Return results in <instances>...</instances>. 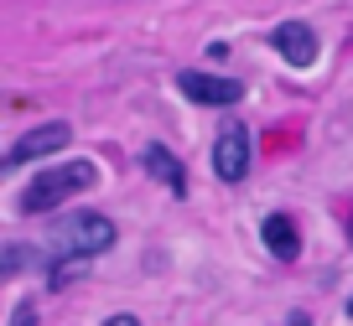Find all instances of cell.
I'll use <instances>...</instances> for the list:
<instances>
[{
    "mask_svg": "<svg viewBox=\"0 0 353 326\" xmlns=\"http://www.w3.org/2000/svg\"><path fill=\"white\" fill-rule=\"evenodd\" d=\"M114 223L104 213H73L57 223V233L47 239V285L52 290H68L78 274L88 270V259H99V254L114 249Z\"/></svg>",
    "mask_w": 353,
    "mask_h": 326,
    "instance_id": "obj_1",
    "label": "cell"
},
{
    "mask_svg": "<svg viewBox=\"0 0 353 326\" xmlns=\"http://www.w3.org/2000/svg\"><path fill=\"white\" fill-rule=\"evenodd\" d=\"M276 52L286 57L291 67H312L317 63V36H312V26L307 21H286V26H276Z\"/></svg>",
    "mask_w": 353,
    "mask_h": 326,
    "instance_id": "obj_6",
    "label": "cell"
},
{
    "mask_svg": "<svg viewBox=\"0 0 353 326\" xmlns=\"http://www.w3.org/2000/svg\"><path fill=\"white\" fill-rule=\"evenodd\" d=\"M348 316H353V301H348Z\"/></svg>",
    "mask_w": 353,
    "mask_h": 326,
    "instance_id": "obj_12",
    "label": "cell"
},
{
    "mask_svg": "<svg viewBox=\"0 0 353 326\" xmlns=\"http://www.w3.org/2000/svg\"><path fill=\"white\" fill-rule=\"evenodd\" d=\"M104 326H141V321H135V316H110Z\"/></svg>",
    "mask_w": 353,
    "mask_h": 326,
    "instance_id": "obj_10",
    "label": "cell"
},
{
    "mask_svg": "<svg viewBox=\"0 0 353 326\" xmlns=\"http://www.w3.org/2000/svg\"><path fill=\"white\" fill-rule=\"evenodd\" d=\"M176 88L192 98V104H208V109H229L244 98V83L239 78H219V73H198V67H188V73H176Z\"/></svg>",
    "mask_w": 353,
    "mask_h": 326,
    "instance_id": "obj_5",
    "label": "cell"
},
{
    "mask_svg": "<svg viewBox=\"0 0 353 326\" xmlns=\"http://www.w3.org/2000/svg\"><path fill=\"white\" fill-rule=\"evenodd\" d=\"M11 326H37V305H32V301H16V311H11Z\"/></svg>",
    "mask_w": 353,
    "mask_h": 326,
    "instance_id": "obj_9",
    "label": "cell"
},
{
    "mask_svg": "<svg viewBox=\"0 0 353 326\" xmlns=\"http://www.w3.org/2000/svg\"><path fill=\"white\" fill-rule=\"evenodd\" d=\"M145 171H151L156 182H166L176 197L188 192V176H182V161H176V155L166 151V145H145Z\"/></svg>",
    "mask_w": 353,
    "mask_h": 326,
    "instance_id": "obj_8",
    "label": "cell"
},
{
    "mask_svg": "<svg viewBox=\"0 0 353 326\" xmlns=\"http://www.w3.org/2000/svg\"><path fill=\"white\" fill-rule=\"evenodd\" d=\"M286 326H312V321H307V311H296V316H291Z\"/></svg>",
    "mask_w": 353,
    "mask_h": 326,
    "instance_id": "obj_11",
    "label": "cell"
},
{
    "mask_svg": "<svg viewBox=\"0 0 353 326\" xmlns=\"http://www.w3.org/2000/svg\"><path fill=\"white\" fill-rule=\"evenodd\" d=\"M260 239H265V249L276 254L281 264H291L301 254V233H296V223H291L286 213H270V217H265V223H260Z\"/></svg>",
    "mask_w": 353,
    "mask_h": 326,
    "instance_id": "obj_7",
    "label": "cell"
},
{
    "mask_svg": "<svg viewBox=\"0 0 353 326\" xmlns=\"http://www.w3.org/2000/svg\"><path fill=\"white\" fill-rule=\"evenodd\" d=\"M94 176H99V171H94V161L47 166V171L21 192V213H47V207L68 202V197H78V192H88V186H94Z\"/></svg>",
    "mask_w": 353,
    "mask_h": 326,
    "instance_id": "obj_2",
    "label": "cell"
},
{
    "mask_svg": "<svg viewBox=\"0 0 353 326\" xmlns=\"http://www.w3.org/2000/svg\"><path fill=\"white\" fill-rule=\"evenodd\" d=\"M68 140H73V130H68L63 120L37 124V130H26L21 140H16L11 151H6V171H21V166H32V161H47V155H57Z\"/></svg>",
    "mask_w": 353,
    "mask_h": 326,
    "instance_id": "obj_4",
    "label": "cell"
},
{
    "mask_svg": "<svg viewBox=\"0 0 353 326\" xmlns=\"http://www.w3.org/2000/svg\"><path fill=\"white\" fill-rule=\"evenodd\" d=\"M250 166H254V140L239 120H229L219 130V140H213V176L219 182H244Z\"/></svg>",
    "mask_w": 353,
    "mask_h": 326,
    "instance_id": "obj_3",
    "label": "cell"
}]
</instances>
